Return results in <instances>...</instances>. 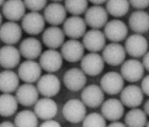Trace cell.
<instances>
[{
	"label": "cell",
	"instance_id": "35",
	"mask_svg": "<svg viewBox=\"0 0 149 127\" xmlns=\"http://www.w3.org/2000/svg\"><path fill=\"white\" fill-rule=\"evenodd\" d=\"M106 119L102 115L97 112H93L86 115L82 121L84 126H106Z\"/></svg>",
	"mask_w": 149,
	"mask_h": 127
},
{
	"label": "cell",
	"instance_id": "12",
	"mask_svg": "<svg viewBox=\"0 0 149 127\" xmlns=\"http://www.w3.org/2000/svg\"><path fill=\"white\" fill-rule=\"evenodd\" d=\"M63 58L56 49L49 48L40 56L39 63L41 68L48 73L58 71L63 65Z\"/></svg>",
	"mask_w": 149,
	"mask_h": 127
},
{
	"label": "cell",
	"instance_id": "30",
	"mask_svg": "<svg viewBox=\"0 0 149 127\" xmlns=\"http://www.w3.org/2000/svg\"><path fill=\"white\" fill-rule=\"evenodd\" d=\"M19 102L11 93H3L0 95V115L3 117L13 116L18 109Z\"/></svg>",
	"mask_w": 149,
	"mask_h": 127
},
{
	"label": "cell",
	"instance_id": "42",
	"mask_svg": "<svg viewBox=\"0 0 149 127\" xmlns=\"http://www.w3.org/2000/svg\"><path fill=\"white\" fill-rule=\"evenodd\" d=\"M107 0H88V1L94 5H102L106 3Z\"/></svg>",
	"mask_w": 149,
	"mask_h": 127
},
{
	"label": "cell",
	"instance_id": "45",
	"mask_svg": "<svg viewBox=\"0 0 149 127\" xmlns=\"http://www.w3.org/2000/svg\"><path fill=\"white\" fill-rule=\"evenodd\" d=\"M2 23H3V16H2V14L1 13V12H0V27L1 26Z\"/></svg>",
	"mask_w": 149,
	"mask_h": 127
},
{
	"label": "cell",
	"instance_id": "5",
	"mask_svg": "<svg viewBox=\"0 0 149 127\" xmlns=\"http://www.w3.org/2000/svg\"><path fill=\"white\" fill-rule=\"evenodd\" d=\"M125 47L119 43L111 42L105 45L103 49L102 57L105 63L112 66L122 65L126 58Z\"/></svg>",
	"mask_w": 149,
	"mask_h": 127
},
{
	"label": "cell",
	"instance_id": "3",
	"mask_svg": "<svg viewBox=\"0 0 149 127\" xmlns=\"http://www.w3.org/2000/svg\"><path fill=\"white\" fill-rule=\"evenodd\" d=\"M45 20L38 11H31L22 19V28L30 35H37L44 31Z\"/></svg>",
	"mask_w": 149,
	"mask_h": 127
},
{
	"label": "cell",
	"instance_id": "31",
	"mask_svg": "<svg viewBox=\"0 0 149 127\" xmlns=\"http://www.w3.org/2000/svg\"><path fill=\"white\" fill-rule=\"evenodd\" d=\"M130 7L129 0H107L106 9L111 16L119 18L128 13Z\"/></svg>",
	"mask_w": 149,
	"mask_h": 127
},
{
	"label": "cell",
	"instance_id": "37",
	"mask_svg": "<svg viewBox=\"0 0 149 127\" xmlns=\"http://www.w3.org/2000/svg\"><path fill=\"white\" fill-rule=\"evenodd\" d=\"M129 2L136 10H144L149 6V0H129Z\"/></svg>",
	"mask_w": 149,
	"mask_h": 127
},
{
	"label": "cell",
	"instance_id": "7",
	"mask_svg": "<svg viewBox=\"0 0 149 127\" xmlns=\"http://www.w3.org/2000/svg\"><path fill=\"white\" fill-rule=\"evenodd\" d=\"M36 88L42 96L51 98L60 92L61 83L57 76L49 73L40 78L37 81Z\"/></svg>",
	"mask_w": 149,
	"mask_h": 127
},
{
	"label": "cell",
	"instance_id": "33",
	"mask_svg": "<svg viewBox=\"0 0 149 127\" xmlns=\"http://www.w3.org/2000/svg\"><path fill=\"white\" fill-rule=\"evenodd\" d=\"M35 112L29 110H23L19 112L15 119L16 126H37L38 119Z\"/></svg>",
	"mask_w": 149,
	"mask_h": 127
},
{
	"label": "cell",
	"instance_id": "44",
	"mask_svg": "<svg viewBox=\"0 0 149 127\" xmlns=\"http://www.w3.org/2000/svg\"><path fill=\"white\" fill-rule=\"evenodd\" d=\"M15 124H13L10 121H3L0 124V126H15Z\"/></svg>",
	"mask_w": 149,
	"mask_h": 127
},
{
	"label": "cell",
	"instance_id": "16",
	"mask_svg": "<svg viewBox=\"0 0 149 127\" xmlns=\"http://www.w3.org/2000/svg\"><path fill=\"white\" fill-rule=\"evenodd\" d=\"M104 92L100 86L91 84L83 88L81 93V100L86 106L97 108L101 106L104 100Z\"/></svg>",
	"mask_w": 149,
	"mask_h": 127
},
{
	"label": "cell",
	"instance_id": "21",
	"mask_svg": "<svg viewBox=\"0 0 149 127\" xmlns=\"http://www.w3.org/2000/svg\"><path fill=\"white\" fill-rule=\"evenodd\" d=\"M39 91L37 88L31 83L23 84L17 88L16 97L19 104L24 107H30L38 100Z\"/></svg>",
	"mask_w": 149,
	"mask_h": 127
},
{
	"label": "cell",
	"instance_id": "46",
	"mask_svg": "<svg viewBox=\"0 0 149 127\" xmlns=\"http://www.w3.org/2000/svg\"><path fill=\"white\" fill-rule=\"evenodd\" d=\"M6 1V0H0V7L3 5L4 2Z\"/></svg>",
	"mask_w": 149,
	"mask_h": 127
},
{
	"label": "cell",
	"instance_id": "24",
	"mask_svg": "<svg viewBox=\"0 0 149 127\" xmlns=\"http://www.w3.org/2000/svg\"><path fill=\"white\" fill-rule=\"evenodd\" d=\"M26 8L22 0H7L3 5L2 13L9 21L17 22L25 15Z\"/></svg>",
	"mask_w": 149,
	"mask_h": 127
},
{
	"label": "cell",
	"instance_id": "9",
	"mask_svg": "<svg viewBox=\"0 0 149 127\" xmlns=\"http://www.w3.org/2000/svg\"><path fill=\"white\" fill-rule=\"evenodd\" d=\"M106 38L111 42L119 43L125 40L128 33V28L125 22L119 19H113L104 27Z\"/></svg>",
	"mask_w": 149,
	"mask_h": 127
},
{
	"label": "cell",
	"instance_id": "4",
	"mask_svg": "<svg viewBox=\"0 0 149 127\" xmlns=\"http://www.w3.org/2000/svg\"><path fill=\"white\" fill-rule=\"evenodd\" d=\"M144 70V67L141 61L132 59L123 62L120 68V74L124 80L134 83L143 78Z\"/></svg>",
	"mask_w": 149,
	"mask_h": 127
},
{
	"label": "cell",
	"instance_id": "20",
	"mask_svg": "<svg viewBox=\"0 0 149 127\" xmlns=\"http://www.w3.org/2000/svg\"><path fill=\"white\" fill-rule=\"evenodd\" d=\"M22 36V28L16 22H6L0 27V40L7 45L17 44Z\"/></svg>",
	"mask_w": 149,
	"mask_h": 127
},
{
	"label": "cell",
	"instance_id": "1",
	"mask_svg": "<svg viewBox=\"0 0 149 127\" xmlns=\"http://www.w3.org/2000/svg\"><path fill=\"white\" fill-rule=\"evenodd\" d=\"M63 115L68 122L78 124L82 122L86 115V106L79 99L69 100L63 106Z\"/></svg>",
	"mask_w": 149,
	"mask_h": 127
},
{
	"label": "cell",
	"instance_id": "41",
	"mask_svg": "<svg viewBox=\"0 0 149 127\" xmlns=\"http://www.w3.org/2000/svg\"><path fill=\"white\" fill-rule=\"evenodd\" d=\"M109 126H126V125L125 123H123L122 122H120L119 121H112L110 122V123L109 125Z\"/></svg>",
	"mask_w": 149,
	"mask_h": 127
},
{
	"label": "cell",
	"instance_id": "29",
	"mask_svg": "<svg viewBox=\"0 0 149 127\" xmlns=\"http://www.w3.org/2000/svg\"><path fill=\"white\" fill-rule=\"evenodd\" d=\"M18 74L10 69L0 72V91L3 93H12L19 86Z\"/></svg>",
	"mask_w": 149,
	"mask_h": 127
},
{
	"label": "cell",
	"instance_id": "17",
	"mask_svg": "<svg viewBox=\"0 0 149 127\" xmlns=\"http://www.w3.org/2000/svg\"><path fill=\"white\" fill-rule=\"evenodd\" d=\"M120 101L129 108H135L140 106L144 100V93L139 86L131 84L123 87L120 92Z\"/></svg>",
	"mask_w": 149,
	"mask_h": 127
},
{
	"label": "cell",
	"instance_id": "6",
	"mask_svg": "<svg viewBox=\"0 0 149 127\" xmlns=\"http://www.w3.org/2000/svg\"><path fill=\"white\" fill-rule=\"evenodd\" d=\"M104 63L102 56L97 53L90 52L84 56L81 60V67L86 75L95 77L103 71Z\"/></svg>",
	"mask_w": 149,
	"mask_h": 127
},
{
	"label": "cell",
	"instance_id": "26",
	"mask_svg": "<svg viewBox=\"0 0 149 127\" xmlns=\"http://www.w3.org/2000/svg\"><path fill=\"white\" fill-rule=\"evenodd\" d=\"M65 34L58 26H52L45 29L42 35L44 44L51 49H57L65 43Z\"/></svg>",
	"mask_w": 149,
	"mask_h": 127
},
{
	"label": "cell",
	"instance_id": "27",
	"mask_svg": "<svg viewBox=\"0 0 149 127\" xmlns=\"http://www.w3.org/2000/svg\"><path fill=\"white\" fill-rule=\"evenodd\" d=\"M19 52L27 60H35L38 58L42 52V45L39 40L34 37H28L24 39L19 45Z\"/></svg>",
	"mask_w": 149,
	"mask_h": 127
},
{
	"label": "cell",
	"instance_id": "47",
	"mask_svg": "<svg viewBox=\"0 0 149 127\" xmlns=\"http://www.w3.org/2000/svg\"><path fill=\"white\" fill-rule=\"evenodd\" d=\"M51 1H53V2H60L63 1V0H51Z\"/></svg>",
	"mask_w": 149,
	"mask_h": 127
},
{
	"label": "cell",
	"instance_id": "32",
	"mask_svg": "<svg viewBox=\"0 0 149 127\" xmlns=\"http://www.w3.org/2000/svg\"><path fill=\"white\" fill-rule=\"evenodd\" d=\"M147 115L143 110L137 107L131 108L125 115V124L128 126H139L141 127L146 126L147 122Z\"/></svg>",
	"mask_w": 149,
	"mask_h": 127
},
{
	"label": "cell",
	"instance_id": "13",
	"mask_svg": "<svg viewBox=\"0 0 149 127\" xmlns=\"http://www.w3.org/2000/svg\"><path fill=\"white\" fill-rule=\"evenodd\" d=\"M86 27L87 24L84 19L79 16L72 15L64 22L63 30L69 38L78 40L83 37L86 32Z\"/></svg>",
	"mask_w": 149,
	"mask_h": 127
},
{
	"label": "cell",
	"instance_id": "10",
	"mask_svg": "<svg viewBox=\"0 0 149 127\" xmlns=\"http://www.w3.org/2000/svg\"><path fill=\"white\" fill-rule=\"evenodd\" d=\"M148 43L142 34L134 33L130 35L125 43L126 52L132 57H143L147 52Z\"/></svg>",
	"mask_w": 149,
	"mask_h": 127
},
{
	"label": "cell",
	"instance_id": "11",
	"mask_svg": "<svg viewBox=\"0 0 149 127\" xmlns=\"http://www.w3.org/2000/svg\"><path fill=\"white\" fill-rule=\"evenodd\" d=\"M100 87L108 95H116L124 87V79L120 73L111 71L105 73L100 80Z\"/></svg>",
	"mask_w": 149,
	"mask_h": 127
},
{
	"label": "cell",
	"instance_id": "14",
	"mask_svg": "<svg viewBox=\"0 0 149 127\" xmlns=\"http://www.w3.org/2000/svg\"><path fill=\"white\" fill-rule=\"evenodd\" d=\"M85 47L77 39H70L65 42L61 47V54L63 59L70 63L80 61L85 53Z\"/></svg>",
	"mask_w": 149,
	"mask_h": 127
},
{
	"label": "cell",
	"instance_id": "39",
	"mask_svg": "<svg viewBox=\"0 0 149 127\" xmlns=\"http://www.w3.org/2000/svg\"><path fill=\"white\" fill-rule=\"evenodd\" d=\"M40 126H55L58 127L60 126V124L56 121L53 120V119H49L47 120H45L44 122H42Z\"/></svg>",
	"mask_w": 149,
	"mask_h": 127
},
{
	"label": "cell",
	"instance_id": "28",
	"mask_svg": "<svg viewBox=\"0 0 149 127\" xmlns=\"http://www.w3.org/2000/svg\"><path fill=\"white\" fill-rule=\"evenodd\" d=\"M128 24L135 33H145L149 31V14L143 10H137L130 15Z\"/></svg>",
	"mask_w": 149,
	"mask_h": 127
},
{
	"label": "cell",
	"instance_id": "22",
	"mask_svg": "<svg viewBox=\"0 0 149 127\" xmlns=\"http://www.w3.org/2000/svg\"><path fill=\"white\" fill-rule=\"evenodd\" d=\"M124 106L120 100L114 98H109L103 101L102 105V114L109 121H119L124 115Z\"/></svg>",
	"mask_w": 149,
	"mask_h": 127
},
{
	"label": "cell",
	"instance_id": "36",
	"mask_svg": "<svg viewBox=\"0 0 149 127\" xmlns=\"http://www.w3.org/2000/svg\"><path fill=\"white\" fill-rule=\"evenodd\" d=\"M23 2L31 11H40L46 7L47 0H23Z\"/></svg>",
	"mask_w": 149,
	"mask_h": 127
},
{
	"label": "cell",
	"instance_id": "34",
	"mask_svg": "<svg viewBox=\"0 0 149 127\" xmlns=\"http://www.w3.org/2000/svg\"><path fill=\"white\" fill-rule=\"evenodd\" d=\"M65 7L70 15L80 16L87 10L88 0H65Z\"/></svg>",
	"mask_w": 149,
	"mask_h": 127
},
{
	"label": "cell",
	"instance_id": "43",
	"mask_svg": "<svg viewBox=\"0 0 149 127\" xmlns=\"http://www.w3.org/2000/svg\"><path fill=\"white\" fill-rule=\"evenodd\" d=\"M143 110L146 113L147 116L149 117V99H148L144 103Z\"/></svg>",
	"mask_w": 149,
	"mask_h": 127
},
{
	"label": "cell",
	"instance_id": "8",
	"mask_svg": "<svg viewBox=\"0 0 149 127\" xmlns=\"http://www.w3.org/2000/svg\"><path fill=\"white\" fill-rule=\"evenodd\" d=\"M42 69L39 63L34 60H27L19 66V77L25 83L33 84L38 81L41 77Z\"/></svg>",
	"mask_w": 149,
	"mask_h": 127
},
{
	"label": "cell",
	"instance_id": "18",
	"mask_svg": "<svg viewBox=\"0 0 149 127\" xmlns=\"http://www.w3.org/2000/svg\"><path fill=\"white\" fill-rule=\"evenodd\" d=\"M87 78L82 69L73 68L68 69L64 74L63 83L69 90L77 92L85 87Z\"/></svg>",
	"mask_w": 149,
	"mask_h": 127
},
{
	"label": "cell",
	"instance_id": "23",
	"mask_svg": "<svg viewBox=\"0 0 149 127\" xmlns=\"http://www.w3.org/2000/svg\"><path fill=\"white\" fill-rule=\"evenodd\" d=\"M34 105V112L38 118L42 120L53 119L58 112L57 103L50 97H44L39 99Z\"/></svg>",
	"mask_w": 149,
	"mask_h": 127
},
{
	"label": "cell",
	"instance_id": "15",
	"mask_svg": "<svg viewBox=\"0 0 149 127\" xmlns=\"http://www.w3.org/2000/svg\"><path fill=\"white\" fill-rule=\"evenodd\" d=\"M106 38L102 31L98 29H91L83 36L82 44L90 52L97 53L103 50L106 45Z\"/></svg>",
	"mask_w": 149,
	"mask_h": 127
},
{
	"label": "cell",
	"instance_id": "48",
	"mask_svg": "<svg viewBox=\"0 0 149 127\" xmlns=\"http://www.w3.org/2000/svg\"><path fill=\"white\" fill-rule=\"evenodd\" d=\"M146 126H149V121H147V124H146Z\"/></svg>",
	"mask_w": 149,
	"mask_h": 127
},
{
	"label": "cell",
	"instance_id": "40",
	"mask_svg": "<svg viewBox=\"0 0 149 127\" xmlns=\"http://www.w3.org/2000/svg\"><path fill=\"white\" fill-rule=\"evenodd\" d=\"M142 63L144 69L149 72V52H147V53L143 56Z\"/></svg>",
	"mask_w": 149,
	"mask_h": 127
},
{
	"label": "cell",
	"instance_id": "25",
	"mask_svg": "<svg viewBox=\"0 0 149 127\" xmlns=\"http://www.w3.org/2000/svg\"><path fill=\"white\" fill-rule=\"evenodd\" d=\"M21 54L19 50L13 45H6L0 48V66L6 69L15 68L19 64Z\"/></svg>",
	"mask_w": 149,
	"mask_h": 127
},
{
	"label": "cell",
	"instance_id": "2",
	"mask_svg": "<svg viewBox=\"0 0 149 127\" xmlns=\"http://www.w3.org/2000/svg\"><path fill=\"white\" fill-rule=\"evenodd\" d=\"M109 13L101 5H94L87 8L85 13L84 20L91 29H100L108 22Z\"/></svg>",
	"mask_w": 149,
	"mask_h": 127
},
{
	"label": "cell",
	"instance_id": "38",
	"mask_svg": "<svg viewBox=\"0 0 149 127\" xmlns=\"http://www.w3.org/2000/svg\"><path fill=\"white\" fill-rule=\"evenodd\" d=\"M141 88L144 94L149 97V75L143 78L141 82Z\"/></svg>",
	"mask_w": 149,
	"mask_h": 127
},
{
	"label": "cell",
	"instance_id": "19",
	"mask_svg": "<svg viewBox=\"0 0 149 127\" xmlns=\"http://www.w3.org/2000/svg\"><path fill=\"white\" fill-rule=\"evenodd\" d=\"M67 13L65 6L59 2H53L44 8L43 16L45 22L52 26H58L66 19Z\"/></svg>",
	"mask_w": 149,
	"mask_h": 127
}]
</instances>
